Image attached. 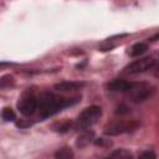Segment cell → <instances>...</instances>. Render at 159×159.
<instances>
[{"instance_id": "obj_1", "label": "cell", "mask_w": 159, "mask_h": 159, "mask_svg": "<svg viewBox=\"0 0 159 159\" xmlns=\"http://www.w3.org/2000/svg\"><path fill=\"white\" fill-rule=\"evenodd\" d=\"M80 97H72V98H66L61 96H56L51 92H46L40 96L37 99V109L40 118L45 119L48 117L55 116L56 113L61 112L63 108L70 107L80 102Z\"/></svg>"}, {"instance_id": "obj_9", "label": "cell", "mask_w": 159, "mask_h": 159, "mask_svg": "<svg viewBox=\"0 0 159 159\" xmlns=\"http://www.w3.org/2000/svg\"><path fill=\"white\" fill-rule=\"evenodd\" d=\"M93 138H94V133L92 132V130H88V129H84L83 130V133H81L80 135H78V138H77V140H76V147L77 148H84V147H87L92 140H93Z\"/></svg>"}, {"instance_id": "obj_10", "label": "cell", "mask_w": 159, "mask_h": 159, "mask_svg": "<svg viewBox=\"0 0 159 159\" xmlns=\"http://www.w3.org/2000/svg\"><path fill=\"white\" fill-rule=\"evenodd\" d=\"M147 50H148V45H147L145 42H137V43H134V45L130 47L129 55H130L132 57H137V56L143 55Z\"/></svg>"}, {"instance_id": "obj_4", "label": "cell", "mask_w": 159, "mask_h": 159, "mask_svg": "<svg viewBox=\"0 0 159 159\" xmlns=\"http://www.w3.org/2000/svg\"><path fill=\"white\" fill-rule=\"evenodd\" d=\"M140 128V122L137 119L130 120H118L109 123L104 127V134L106 135H119L124 133H132Z\"/></svg>"}, {"instance_id": "obj_2", "label": "cell", "mask_w": 159, "mask_h": 159, "mask_svg": "<svg viewBox=\"0 0 159 159\" xmlns=\"http://www.w3.org/2000/svg\"><path fill=\"white\" fill-rule=\"evenodd\" d=\"M157 88L155 86L147 83V82H132V86L125 92V94L129 97V99L134 103H142L147 99H149L154 93Z\"/></svg>"}, {"instance_id": "obj_17", "label": "cell", "mask_w": 159, "mask_h": 159, "mask_svg": "<svg viewBox=\"0 0 159 159\" xmlns=\"http://www.w3.org/2000/svg\"><path fill=\"white\" fill-rule=\"evenodd\" d=\"M139 157H140V158H145V157L155 158V157H157V154H155L154 152H152V150H147V152H143L142 154H139Z\"/></svg>"}, {"instance_id": "obj_12", "label": "cell", "mask_w": 159, "mask_h": 159, "mask_svg": "<svg viewBox=\"0 0 159 159\" xmlns=\"http://www.w3.org/2000/svg\"><path fill=\"white\" fill-rule=\"evenodd\" d=\"M55 157L56 158H60V159H68V158H73V153H72V150L70 148L65 147V148L57 150L55 153Z\"/></svg>"}, {"instance_id": "obj_6", "label": "cell", "mask_w": 159, "mask_h": 159, "mask_svg": "<svg viewBox=\"0 0 159 159\" xmlns=\"http://www.w3.org/2000/svg\"><path fill=\"white\" fill-rule=\"evenodd\" d=\"M157 63V60L153 56H148V57H143L140 60H137L134 62H132L130 65H128L124 70L123 73L127 75H138V73H143L147 72L149 70H152Z\"/></svg>"}, {"instance_id": "obj_8", "label": "cell", "mask_w": 159, "mask_h": 159, "mask_svg": "<svg viewBox=\"0 0 159 159\" xmlns=\"http://www.w3.org/2000/svg\"><path fill=\"white\" fill-rule=\"evenodd\" d=\"M130 86H132V82L125 81V80L117 78V80H113V81L108 82L106 84V88L108 91H112V92H122V93H125L129 89Z\"/></svg>"}, {"instance_id": "obj_15", "label": "cell", "mask_w": 159, "mask_h": 159, "mask_svg": "<svg viewBox=\"0 0 159 159\" xmlns=\"http://www.w3.org/2000/svg\"><path fill=\"white\" fill-rule=\"evenodd\" d=\"M12 77L11 76H4L2 78H0V87H4V86H10L12 83Z\"/></svg>"}, {"instance_id": "obj_3", "label": "cell", "mask_w": 159, "mask_h": 159, "mask_svg": "<svg viewBox=\"0 0 159 159\" xmlns=\"http://www.w3.org/2000/svg\"><path fill=\"white\" fill-rule=\"evenodd\" d=\"M101 117H102V108L98 106H89V107L84 108L78 114L75 127L77 129H82V130L88 129L89 127L96 124Z\"/></svg>"}, {"instance_id": "obj_5", "label": "cell", "mask_w": 159, "mask_h": 159, "mask_svg": "<svg viewBox=\"0 0 159 159\" xmlns=\"http://www.w3.org/2000/svg\"><path fill=\"white\" fill-rule=\"evenodd\" d=\"M17 109L24 117H31L37 109V98L32 89H27L21 94L17 102Z\"/></svg>"}, {"instance_id": "obj_11", "label": "cell", "mask_w": 159, "mask_h": 159, "mask_svg": "<svg viewBox=\"0 0 159 159\" xmlns=\"http://www.w3.org/2000/svg\"><path fill=\"white\" fill-rule=\"evenodd\" d=\"M1 118H2L5 122H14L15 118H16V116H15V112H14L11 108L6 107V108H4L2 112H1Z\"/></svg>"}, {"instance_id": "obj_13", "label": "cell", "mask_w": 159, "mask_h": 159, "mask_svg": "<svg viewBox=\"0 0 159 159\" xmlns=\"http://www.w3.org/2000/svg\"><path fill=\"white\" fill-rule=\"evenodd\" d=\"M109 157H112V158H124V159H127V158H132V154H130L128 150H125V149H117V150L112 152V153L109 154Z\"/></svg>"}, {"instance_id": "obj_7", "label": "cell", "mask_w": 159, "mask_h": 159, "mask_svg": "<svg viewBox=\"0 0 159 159\" xmlns=\"http://www.w3.org/2000/svg\"><path fill=\"white\" fill-rule=\"evenodd\" d=\"M82 87H84V82L78 81H63L55 84V89L58 92H73L81 89Z\"/></svg>"}, {"instance_id": "obj_16", "label": "cell", "mask_w": 159, "mask_h": 159, "mask_svg": "<svg viewBox=\"0 0 159 159\" xmlns=\"http://www.w3.org/2000/svg\"><path fill=\"white\" fill-rule=\"evenodd\" d=\"M94 144L99 145V147H109L112 143L109 140L106 142V139H103V138H98V139H94Z\"/></svg>"}, {"instance_id": "obj_14", "label": "cell", "mask_w": 159, "mask_h": 159, "mask_svg": "<svg viewBox=\"0 0 159 159\" xmlns=\"http://www.w3.org/2000/svg\"><path fill=\"white\" fill-rule=\"evenodd\" d=\"M130 111H129V107L128 106H125V104H119L118 107H117V111H116V113L117 114H127V113H129Z\"/></svg>"}]
</instances>
